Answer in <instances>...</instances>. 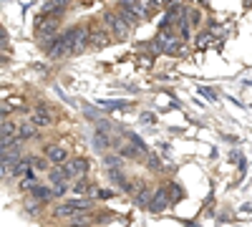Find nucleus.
<instances>
[{
  "instance_id": "obj_1",
  "label": "nucleus",
  "mask_w": 252,
  "mask_h": 227,
  "mask_svg": "<svg viewBox=\"0 0 252 227\" xmlns=\"http://www.w3.org/2000/svg\"><path fill=\"white\" fill-rule=\"evenodd\" d=\"M89 46V26H71L61 35H56L51 43H46V53L51 58H66V56H78Z\"/></svg>"
},
{
  "instance_id": "obj_2",
  "label": "nucleus",
  "mask_w": 252,
  "mask_h": 227,
  "mask_svg": "<svg viewBox=\"0 0 252 227\" xmlns=\"http://www.w3.org/2000/svg\"><path fill=\"white\" fill-rule=\"evenodd\" d=\"M94 210V202L89 199V197H81V199H68V202H61V204H56L53 207V217L56 220H71V217H76V215H81V212H91Z\"/></svg>"
},
{
  "instance_id": "obj_3",
  "label": "nucleus",
  "mask_w": 252,
  "mask_h": 227,
  "mask_svg": "<svg viewBox=\"0 0 252 227\" xmlns=\"http://www.w3.org/2000/svg\"><path fill=\"white\" fill-rule=\"evenodd\" d=\"M101 20H103V26H106V31L111 33V38H114V40H126V38L131 35V31H134V28H131V26L121 18V13H119V10H106Z\"/></svg>"
},
{
  "instance_id": "obj_4",
  "label": "nucleus",
  "mask_w": 252,
  "mask_h": 227,
  "mask_svg": "<svg viewBox=\"0 0 252 227\" xmlns=\"http://www.w3.org/2000/svg\"><path fill=\"white\" fill-rule=\"evenodd\" d=\"M58 15H38L35 20V38L40 40V43H51V40L58 35Z\"/></svg>"
},
{
  "instance_id": "obj_5",
  "label": "nucleus",
  "mask_w": 252,
  "mask_h": 227,
  "mask_svg": "<svg viewBox=\"0 0 252 227\" xmlns=\"http://www.w3.org/2000/svg\"><path fill=\"white\" fill-rule=\"evenodd\" d=\"M154 51H157V53H166V56H182V53H184V38H182V35L161 33V35L154 40Z\"/></svg>"
},
{
  "instance_id": "obj_6",
  "label": "nucleus",
  "mask_w": 252,
  "mask_h": 227,
  "mask_svg": "<svg viewBox=\"0 0 252 227\" xmlns=\"http://www.w3.org/2000/svg\"><path fill=\"white\" fill-rule=\"evenodd\" d=\"M111 33L106 31V26L98 23V20H91V26H89V46L91 48H106L111 46Z\"/></svg>"
},
{
  "instance_id": "obj_7",
  "label": "nucleus",
  "mask_w": 252,
  "mask_h": 227,
  "mask_svg": "<svg viewBox=\"0 0 252 227\" xmlns=\"http://www.w3.org/2000/svg\"><path fill=\"white\" fill-rule=\"evenodd\" d=\"M169 204H174L172 202V197H169V190H166V184H161V187H157L154 190V195H152V202H149V212H154V215H161Z\"/></svg>"
},
{
  "instance_id": "obj_8",
  "label": "nucleus",
  "mask_w": 252,
  "mask_h": 227,
  "mask_svg": "<svg viewBox=\"0 0 252 227\" xmlns=\"http://www.w3.org/2000/svg\"><path fill=\"white\" fill-rule=\"evenodd\" d=\"M43 154L51 159V164H63V162H68V159H71V157H68V147H66V144H58V141L46 144Z\"/></svg>"
},
{
  "instance_id": "obj_9",
  "label": "nucleus",
  "mask_w": 252,
  "mask_h": 227,
  "mask_svg": "<svg viewBox=\"0 0 252 227\" xmlns=\"http://www.w3.org/2000/svg\"><path fill=\"white\" fill-rule=\"evenodd\" d=\"M68 8V0H46L43 5H40V13L38 15H63Z\"/></svg>"
},
{
  "instance_id": "obj_10",
  "label": "nucleus",
  "mask_w": 252,
  "mask_h": 227,
  "mask_svg": "<svg viewBox=\"0 0 252 227\" xmlns=\"http://www.w3.org/2000/svg\"><path fill=\"white\" fill-rule=\"evenodd\" d=\"M31 121L35 124V127H40V129H46V127H51V124H53V119H51V114H48L46 106H35L33 114H31Z\"/></svg>"
},
{
  "instance_id": "obj_11",
  "label": "nucleus",
  "mask_w": 252,
  "mask_h": 227,
  "mask_svg": "<svg viewBox=\"0 0 252 227\" xmlns=\"http://www.w3.org/2000/svg\"><path fill=\"white\" fill-rule=\"evenodd\" d=\"M152 195H154V190L149 187V184H141V187L134 192V204L136 207H149V202H152Z\"/></svg>"
},
{
  "instance_id": "obj_12",
  "label": "nucleus",
  "mask_w": 252,
  "mask_h": 227,
  "mask_svg": "<svg viewBox=\"0 0 252 227\" xmlns=\"http://www.w3.org/2000/svg\"><path fill=\"white\" fill-rule=\"evenodd\" d=\"M68 167H71L73 177H86L89 169H91V164H89L86 157H73V159H68Z\"/></svg>"
},
{
  "instance_id": "obj_13",
  "label": "nucleus",
  "mask_w": 252,
  "mask_h": 227,
  "mask_svg": "<svg viewBox=\"0 0 252 227\" xmlns=\"http://www.w3.org/2000/svg\"><path fill=\"white\" fill-rule=\"evenodd\" d=\"M28 192H31V197H35L38 202H43V204L56 197V195H53V187H46V184H33Z\"/></svg>"
},
{
  "instance_id": "obj_14",
  "label": "nucleus",
  "mask_w": 252,
  "mask_h": 227,
  "mask_svg": "<svg viewBox=\"0 0 252 227\" xmlns=\"http://www.w3.org/2000/svg\"><path fill=\"white\" fill-rule=\"evenodd\" d=\"M38 131H40V127H35L33 121H20V124H18V136L23 139V141L35 139V136H38Z\"/></svg>"
},
{
  "instance_id": "obj_15",
  "label": "nucleus",
  "mask_w": 252,
  "mask_h": 227,
  "mask_svg": "<svg viewBox=\"0 0 252 227\" xmlns=\"http://www.w3.org/2000/svg\"><path fill=\"white\" fill-rule=\"evenodd\" d=\"M94 147H96L98 152H106V149L111 147L109 134H106V131H101V129H96V134H94Z\"/></svg>"
},
{
  "instance_id": "obj_16",
  "label": "nucleus",
  "mask_w": 252,
  "mask_h": 227,
  "mask_svg": "<svg viewBox=\"0 0 252 227\" xmlns=\"http://www.w3.org/2000/svg\"><path fill=\"white\" fill-rule=\"evenodd\" d=\"M28 162H31V167L35 169V172H48L51 167H48V164H51V159L43 154V157H28Z\"/></svg>"
},
{
  "instance_id": "obj_17",
  "label": "nucleus",
  "mask_w": 252,
  "mask_h": 227,
  "mask_svg": "<svg viewBox=\"0 0 252 227\" xmlns=\"http://www.w3.org/2000/svg\"><path fill=\"white\" fill-rule=\"evenodd\" d=\"M23 210H26V215L35 217V215H40V212H43V202H38L35 197H31V199H26V204H23Z\"/></svg>"
},
{
  "instance_id": "obj_18",
  "label": "nucleus",
  "mask_w": 252,
  "mask_h": 227,
  "mask_svg": "<svg viewBox=\"0 0 252 227\" xmlns=\"http://www.w3.org/2000/svg\"><path fill=\"white\" fill-rule=\"evenodd\" d=\"M146 167H149L152 172H157V174H161L166 167H164V162L157 157V154H149V152H146Z\"/></svg>"
},
{
  "instance_id": "obj_19",
  "label": "nucleus",
  "mask_w": 252,
  "mask_h": 227,
  "mask_svg": "<svg viewBox=\"0 0 252 227\" xmlns=\"http://www.w3.org/2000/svg\"><path fill=\"white\" fill-rule=\"evenodd\" d=\"M119 154L121 157H129V159H139L144 152L136 147V144H124V147H119Z\"/></svg>"
},
{
  "instance_id": "obj_20",
  "label": "nucleus",
  "mask_w": 252,
  "mask_h": 227,
  "mask_svg": "<svg viewBox=\"0 0 252 227\" xmlns=\"http://www.w3.org/2000/svg\"><path fill=\"white\" fill-rule=\"evenodd\" d=\"M73 192H76V195H86V192H91V182H89L86 177H76Z\"/></svg>"
},
{
  "instance_id": "obj_21",
  "label": "nucleus",
  "mask_w": 252,
  "mask_h": 227,
  "mask_svg": "<svg viewBox=\"0 0 252 227\" xmlns=\"http://www.w3.org/2000/svg\"><path fill=\"white\" fill-rule=\"evenodd\" d=\"M166 190H169V197H172V202H177V199H182V197H184V190L179 187L177 182H166Z\"/></svg>"
},
{
  "instance_id": "obj_22",
  "label": "nucleus",
  "mask_w": 252,
  "mask_h": 227,
  "mask_svg": "<svg viewBox=\"0 0 252 227\" xmlns=\"http://www.w3.org/2000/svg\"><path fill=\"white\" fill-rule=\"evenodd\" d=\"M98 106H103V109H129L126 101H101Z\"/></svg>"
},
{
  "instance_id": "obj_23",
  "label": "nucleus",
  "mask_w": 252,
  "mask_h": 227,
  "mask_svg": "<svg viewBox=\"0 0 252 227\" xmlns=\"http://www.w3.org/2000/svg\"><path fill=\"white\" fill-rule=\"evenodd\" d=\"M66 192H68V184H66V182H56V184H53V195H56V197H63Z\"/></svg>"
},
{
  "instance_id": "obj_24",
  "label": "nucleus",
  "mask_w": 252,
  "mask_h": 227,
  "mask_svg": "<svg viewBox=\"0 0 252 227\" xmlns=\"http://www.w3.org/2000/svg\"><path fill=\"white\" fill-rule=\"evenodd\" d=\"M126 139H129L131 144H136V147H139V149H141V152L146 154V144H144V139H139L136 134H126Z\"/></svg>"
},
{
  "instance_id": "obj_25",
  "label": "nucleus",
  "mask_w": 252,
  "mask_h": 227,
  "mask_svg": "<svg viewBox=\"0 0 252 227\" xmlns=\"http://www.w3.org/2000/svg\"><path fill=\"white\" fill-rule=\"evenodd\" d=\"M189 26H202V13H199V10L189 13Z\"/></svg>"
},
{
  "instance_id": "obj_26",
  "label": "nucleus",
  "mask_w": 252,
  "mask_h": 227,
  "mask_svg": "<svg viewBox=\"0 0 252 227\" xmlns=\"http://www.w3.org/2000/svg\"><path fill=\"white\" fill-rule=\"evenodd\" d=\"M207 43H209V33H199V35H197V46L202 48V46H207Z\"/></svg>"
},
{
  "instance_id": "obj_27",
  "label": "nucleus",
  "mask_w": 252,
  "mask_h": 227,
  "mask_svg": "<svg viewBox=\"0 0 252 227\" xmlns=\"http://www.w3.org/2000/svg\"><path fill=\"white\" fill-rule=\"evenodd\" d=\"M13 111V106H5V104H0V119H5L8 114Z\"/></svg>"
},
{
  "instance_id": "obj_28",
  "label": "nucleus",
  "mask_w": 252,
  "mask_h": 227,
  "mask_svg": "<svg viewBox=\"0 0 252 227\" xmlns=\"http://www.w3.org/2000/svg\"><path fill=\"white\" fill-rule=\"evenodd\" d=\"M141 121H146V124H154V114H149V111H144V114H141Z\"/></svg>"
},
{
  "instance_id": "obj_29",
  "label": "nucleus",
  "mask_w": 252,
  "mask_h": 227,
  "mask_svg": "<svg viewBox=\"0 0 252 227\" xmlns=\"http://www.w3.org/2000/svg\"><path fill=\"white\" fill-rule=\"evenodd\" d=\"M5 64H8V56H3V53H0V68H3Z\"/></svg>"
},
{
  "instance_id": "obj_30",
  "label": "nucleus",
  "mask_w": 252,
  "mask_h": 227,
  "mask_svg": "<svg viewBox=\"0 0 252 227\" xmlns=\"http://www.w3.org/2000/svg\"><path fill=\"white\" fill-rule=\"evenodd\" d=\"M169 3H174V0H164V5H169Z\"/></svg>"
}]
</instances>
